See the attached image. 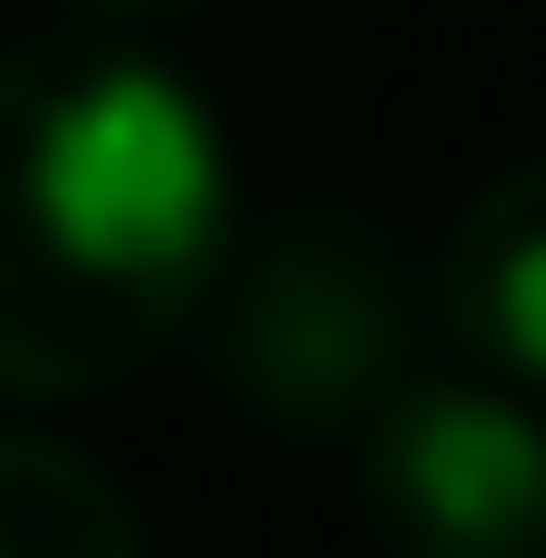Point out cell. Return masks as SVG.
<instances>
[{"instance_id": "3957f363", "label": "cell", "mask_w": 546, "mask_h": 558, "mask_svg": "<svg viewBox=\"0 0 546 558\" xmlns=\"http://www.w3.org/2000/svg\"><path fill=\"white\" fill-rule=\"evenodd\" d=\"M348 484L385 558H546V398L423 373L348 447Z\"/></svg>"}, {"instance_id": "6da1fadb", "label": "cell", "mask_w": 546, "mask_h": 558, "mask_svg": "<svg viewBox=\"0 0 546 558\" xmlns=\"http://www.w3.org/2000/svg\"><path fill=\"white\" fill-rule=\"evenodd\" d=\"M236 260L211 100L124 25L0 50V398H100L199 336Z\"/></svg>"}, {"instance_id": "7a4b0ae2", "label": "cell", "mask_w": 546, "mask_h": 558, "mask_svg": "<svg viewBox=\"0 0 546 558\" xmlns=\"http://www.w3.org/2000/svg\"><path fill=\"white\" fill-rule=\"evenodd\" d=\"M199 360L236 422L286 447H361L435 373V260H410V236L361 199H299L236 236Z\"/></svg>"}, {"instance_id": "5b68a950", "label": "cell", "mask_w": 546, "mask_h": 558, "mask_svg": "<svg viewBox=\"0 0 546 558\" xmlns=\"http://www.w3.org/2000/svg\"><path fill=\"white\" fill-rule=\"evenodd\" d=\"M0 558H149V521L87 447L0 422Z\"/></svg>"}, {"instance_id": "8992f818", "label": "cell", "mask_w": 546, "mask_h": 558, "mask_svg": "<svg viewBox=\"0 0 546 558\" xmlns=\"http://www.w3.org/2000/svg\"><path fill=\"white\" fill-rule=\"evenodd\" d=\"M124 13H174V0H75V25H124Z\"/></svg>"}, {"instance_id": "277c9868", "label": "cell", "mask_w": 546, "mask_h": 558, "mask_svg": "<svg viewBox=\"0 0 546 558\" xmlns=\"http://www.w3.org/2000/svg\"><path fill=\"white\" fill-rule=\"evenodd\" d=\"M435 336L485 360V385L546 398V149L460 199L435 248Z\"/></svg>"}]
</instances>
